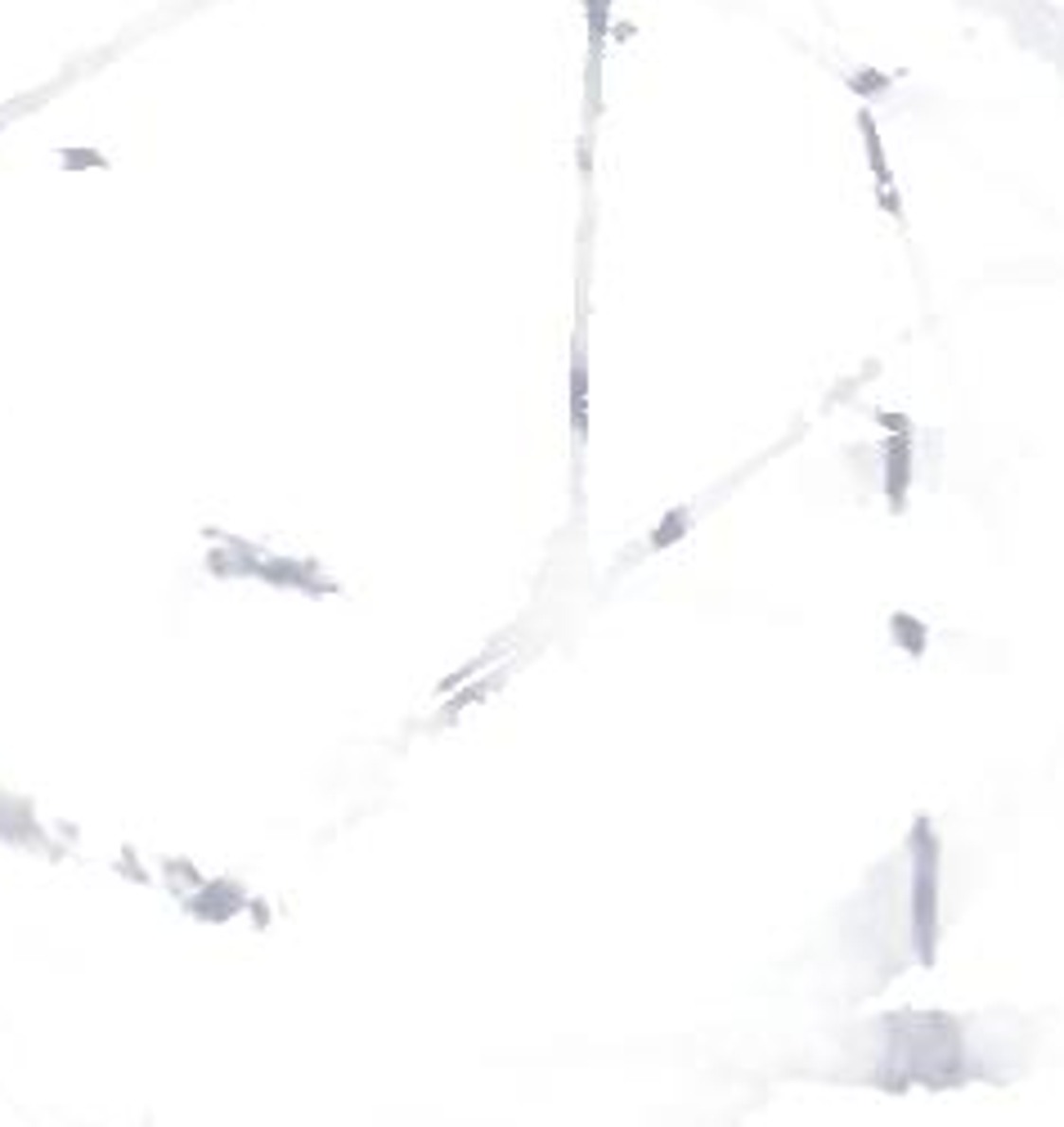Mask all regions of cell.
Masks as SVG:
<instances>
[{"instance_id": "6da1fadb", "label": "cell", "mask_w": 1064, "mask_h": 1127, "mask_svg": "<svg viewBox=\"0 0 1064 1127\" xmlns=\"http://www.w3.org/2000/svg\"><path fill=\"white\" fill-rule=\"evenodd\" d=\"M911 948L921 966L939 953V840L926 818L911 827Z\"/></svg>"}, {"instance_id": "7a4b0ae2", "label": "cell", "mask_w": 1064, "mask_h": 1127, "mask_svg": "<svg viewBox=\"0 0 1064 1127\" xmlns=\"http://www.w3.org/2000/svg\"><path fill=\"white\" fill-rule=\"evenodd\" d=\"M858 131H862V144H867V167H872V175H875V198H880V207L890 211L893 221H903V198H898V189H893L890 162H885V144H880V131H875V121L867 108H858Z\"/></svg>"}, {"instance_id": "3957f363", "label": "cell", "mask_w": 1064, "mask_h": 1127, "mask_svg": "<svg viewBox=\"0 0 1064 1127\" xmlns=\"http://www.w3.org/2000/svg\"><path fill=\"white\" fill-rule=\"evenodd\" d=\"M908 490H911V436H890L885 441V499H890V513L908 508Z\"/></svg>"}, {"instance_id": "277c9868", "label": "cell", "mask_w": 1064, "mask_h": 1127, "mask_svg": "<svg viewBox=\"0 0 1064 1127\" xmlns=\"http://www.w3.org/2000/svg\"><path fill=\"white\" fill-rule=\"evenodd\" d=\"M570 427L575 441H588V351H584V333H575L570 346Z\"/></svg>"}, {"instance_id": "5b68a950", "label": "cell", "mask_w": 1064, "mask_h": 1127, "mask_svg": "<svg viewBox=\"0 0 1064 1127\" xmlns=\"http://www.w3.org/2000/svg\"><path fill=\"white\" fill-rule=\"evenodd\" d=\"M584 14H588V100L598 103V64H602V45H606V27H611V0H584Z\"/></svg>"}, {"instance_id": "8992f818", "label": "cell", "mask_w": 1064, "mask_h": 1127, "mask_svg": "<svg viewBox=\"0 0 1064 1127\" xmlns=\"http://www.w3.org/2000/svg\"><path fill=\"white\" fill-rule=\"evenodd\" d=\"M683 530H687V508H674L660 526H656V535H652V548H670L674 539H683Z\"/></svg>"}, {"instance_id": "52a82bcc", "label": "cell", "mask_w": 1064, "mask_h": 1127, "mask_svg": "<svg viewBox=\"0 0 1064 1127\" xmlns=\"http://www.w3.org/2000/svg\"><path fill=\"white\" fill-rule=\"evenodd\" d=\"M875 423H880V427H890L893 436H911V431H908V418H903V413H890V409H875Z\"/></svg>"}, {"instance_id": "ba28073f", "label": "cell", "mask_w": 1064, "mask_h": 1127, "mask_svg": "<svg viewBox=\"0 0 1064 1127\" xmlns=\"http://www.w3.org/2000/svg\"><path fill=\"white\" fill-rule=\"evenodd\" d=\"M23 103H27V100H18V103H9V108H5V113H0V126H5V121L14 118V113H18V108H23Z\"/></svg>"}]
</instances>
